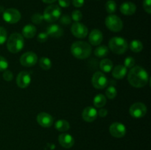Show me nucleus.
<instances>
[{
	"label": "nucleus",
	"mask_w": 151,
	"mask_h": 150,
	"mask_svg": "<svg viewBox=\"0 0 151 150\" xmlns=\"http://www.w3.org/2000/svg\"><path fill=\"white\" fill-rule=\"evenodd\" d=\"M38 56L33 51H27L22 54L20 57V63L24 67H32L38 62Z\"/></svg>",
	"instance_id": "9d476101"
},
{
	"label": "nucleus",
	"mask_w": 151,
	"mask_h": 150,
	"mask_svg": "<svg viewBox=\"0 0 151 150\" xmlns=\"http://www.w3.org/2000/svg\"><path fill=\"white\" fill-rule=\"evenodd\" d=\"M31 82V76L28 72L21 71L16 77V83L20 88H26Z\"/></svg>",
	"instance_id": "4468645a"
},
{
	"label": "nucleus",
	"mask_w": 151,
	"mask_h": 150,
	"mask_svg": "<svg viewBox=\"0 0 151 150\" xmlns=\"http://www.w3.org/2000/svg\"><path fill=\"white\" fill-rule=\"evenodd\" d=\"M8 68V62L2 56H0V71H4Z\"/></svg>",
	"instance_id": "473e14b6"
},
{
	"label": "nucleus",
	"mask_w": 151,
	"mask_h": 150,
	"mask_svg": "<svg viewBox=\"0 0 151 150\" xmlns=\"http://www.w3.org/2000/svg\"><path fill=\"white\" fill-rule=\"evenodd\" d=\"M49 35H47V32H41L37 36V40L40 43H44L48 40Z\"/></svg>",
	"instance_id": "c9c22d12"
},
{
	"label": "nucleus",
	"mask_w": 151,
	"mask_h": 150,
	"mask_svg": "<svg viewBox=\"0 0 151 150\" xmlns=\"http://www.w3.org/2000/svg\"><path fill=\"white\" fill-rule=\"evenodd\" d=\"M37 29L34 25L27 24L24 26L22 29V35L26 38H32L35 35Z\"/></svg>",
	"instance_id": "412c9836"
},
{
	"label": "nucleus",
	"mask_w": 151,
	"mask_h": 150,
	"mask_svg": "<svg viewBox=\"0 0 151 150\" xmlns=\"http://www.w3.org/2000/svg\"><path fill=\"white\" fill-rule=\"evenodd\" d=\"M109 132L114 138H121L126 134V127L119 122H114L109 127Z\"/></svg>",
	"instance_id": "9b49d317"
},
{
	"label": "nucleus",
	"mask_w": 151,
	"mask_h": 150,
	"mask_svg": "<svg viewBox=\"0 0 151 150\" xmlns=\"http://www.w3.org/2000/svg\"><path fill=\"white\" fill-rule=\"evenodd\" d=\"M129 46L131 51H134V52L138 53L140 52V51L142 50L143 44L140 41H139V40H134V41H132L131 42Z\"/></svg>",
	"instance_id": "a878e982"
},
{
	"label": "nucleus",
	"mask_w": 151,
	"mask_h": 150,
	"mask_svg": "<svg viewBox=\"0 0 151 150\" xmlns=\"http://www.w3.org/2000/svg\"><path fill=\"white\" fill-rule=\"evenodd\" d=\"M147 107L144 103L136 102L131 106L129 109L130 114L132 117L140 119L144 117L147 113Z\"/></svg>",
	"instance_id": "1a4fd4ad"
},
{
	"label": "nucleus",
	"mask_w": 151,
	"mask_h": 150,
	"mask_svg": "<svg viewBox=\"0 0 151 150\" xmlns=\"http://www.w3.org/2000/svg\"><path fill=\"white\" fill-rule=\"evenodd\" d=\"M91 83L96 89H104L109 84V79L104 74L100 71H97L92 76Z\"/></svg>",
	"instance_id": "0eeeda50"
},
{
	"label": "nucleus",
	"mask_w": 151,
	"mask_h": 150,
	"mask_svg": "<svg viewBox=\"0 0 151 150\" xmlns=\"http://www.w3.org/2000/svg\"><path fill=\"white\" fill-rule=\"evenodd\" d=\"M128 80L134 88H143L149 81L148 73L141 66H134L128 72Z\"/></svg>",
	"instance_id": "f257e3e1"
},
{
	"label": "nucleus",
	"mask_w": 151,
	"mask_h": 150,
	"mask_svg": "<svg viewBox=\"0 0 151 150\" xmlns=\"http://www.w3.org/2000/svg\"><path fill=\"white\" fill-rule=\"evenodd\" d=\"M71 32L76 38H84L88 35V28L80 22H75L72 25Z\"/></svg>",
	"instance_id": "f8f14e48"
},
{
	"label": "nucleus",
	"mask_w": 151,
	"mask_h": 150,
	"mask_svg": "<svg viewBox=\"0 0 151 150\" xmlns=\"http://www.w3.org/2000/svg\"><path fill=\"white\" fill-rule=\"evenodd\" d=\"M97 114L102 118L106 117V116L108 115V110H106V109H100V110H99L98 113H97Z\"/></svg>",
	"instance_id": "a19ab883"
},
{
	"label": "nucleus",
	"mask_w": 151,
	"mask_h": 150,
	"mask_svg": "<svg viewBox=\"0 0 151 150\" xmlns=\"http://www.w3.org/2000/svg\"><path fill=\"white\" fill-rule=\"evenodd\" d=\"M55 127L57 130L60 131V132H66V131L69 129L70 125H69V123L67 121L60 119V120H58L55 123Z\"/></svg>",
	"instance_id": "5701e85b"
},
{
	"label": "nucleus",
	"mask_w": 151,
	"mask_h": 150,
	"mask_svg": "<svg viewBox=\"0 0 151 150\" xmlns=\"http://www.w3.org/2000/svg\"><path fill=\"white\" fill-rule=\"evenodd\" d=\"M127 74V68L122 65H118L112 71V75L117 79H122Z\"/></svg>",
	"instance_id": "aec40b11"
},
{
	"label": "nucleus",
	"mask_w": 151,
	"mask_h": 150,
	"mask_svg": "<svg viewBox=\"0 0 151 150\" xmlns=\"http://www.w3.org/2000/svg\"><path fill=\"white\" fill-rule=\"evenodd\" d=\"M143 7L144 10L148 14L151 13V0H144L143 1Z\"/></svg>",
	"instance_id": "4c0bfd02"
},
{
	"label": "nucleus",
	"mask_w": 151,
	"mask_h": 150,
	"mask_svg": "<svg viewBox=\"0 0 151 150\" xmlns=\"http://www.w3.org/2000/svg\"><path fill=\"white\" fill-rule=\"evenodd\" d=\"M58 4L62 7H68L70 5V1L69 0H58Z\"/></svg>",
	"instance_id": "58836bf2"
},
{
	"label": "nucleus",
	"mask_w": 151,
	"mask_h": 150,
	"mask_svg": "<svg viewBox=\"0 0 151 150\" xmlns=\"http://www.w3.org/2000/svg\"><path fill=\"white\" fill-rule=\"evenodd\" d=\"M24 46V40L22 34L14 32L11 34L7 41V49L13 54L19 53L22 51Z\"/></svg>",
	"instance_id": "7ed1b4c3"
},
{
	"label": "nucleus",
	"mask_w": 151,
	"mask_h": 150,
	"mask_svg": "<svg viewBox=\"0 0 151 150\" xmlns=\"http://www.w3.org/2000/svg\"><path fill=\"white\" fill-rule=\"evenodd\" d=\"M57 0H42L43 2L46 3V4H52V3H54Z\"/></svg>",
	"instance_id": "79ce46f5"
},
{
	"label": "nucleus",
	"mask_w": 151,
	"mask_h": 150,
	"mask_svg": "<svg viewBox=\"0 0 151 150\" xmlns=\"http://www.w3.org/2000/svg\"><path fill=\"white\" fill-rule=\"evenodd\" d=\"M7 33L6 29L2 26H0V45L4 44L7 41Z\"/></svg>",
	"instance_id": "2f4dec72"
},
{
	"label": "nucleus",
	"mask_w": 151,
	"mask_h": 150,
	"mask_svg": "<svg viewBox=\"0 0 151 150\" xmlns=\"http://www.w3.org/2000/svg\"><path fill=\"white\" fill-rule=\"evenodd\" d=\"M119 10L123 15L131 16L135 13L137 10V6L134 3L131 2V1H125L121 4Z\"/></svg>",
	"instance_id": "a211bd4d"
},
{
	"label": "nucleus",
	"mask_w": 151,
	"mask_h": 150,
	"mask_svg": "<svg viewBox=\"0 0 151 150\" xmlns=\"http://www.w3.org/2000/svg\"><path fill=\"white\" fill-rule=\"evenodd\" d=\"M109 52V49L106 46H99L98 47L96 48V49L94 50V55L96 57H97L98 58H103L105 57L106 56L108 55Z\"/></svg>",
	"instance_id": "b1692460"
},
{
	"label": "nucleus",
	"mask_w": 151,
	"mask_h": 150,
	"mask_svg": "<svg viewBox=\"0 0 151 150\" xmlns=\"http://www.w3.org/2000/svg\"><path fill=\"white\" fill-rule=\"evenodd\" d=\"M106 25L111 31L117 32L122 29L123 22L119 16L116 15H109L106 19Z\"/></svg>",
	"instance_id": "423d86ee"
},
{
	"label": "nucleus",
	"mask_w": 151,
	"mask_h": 150,
	"mask_svg": "<svg viewBox=\"0 0 151 150\" xmlns=\"http://www.w3.org/2000/svg\"><path fill=\"white\" fill-rule=\"evenodd\" d=\"M106 10L109 13H114L116 10V4L114 0H109L106 4Z\"/></svg>",
	"instance_id": "c85d7f7f"
},
{
	"label": "nucleus",
	"mask_w": 151,
	"mask_h": 150,
	"mask_svg": "<svg viewBox=\"0 0 151 150\" xmlns=\"http://www.w3.org/2000/svg\"><path fill=\"white\" fill-rule=\"evenodd\" d=\"M88 40H89V42L91 45H100L103 40V32H102L100 29H93V30L90 32L89 36H88Z\"/></svg>",
	"instance_id": "f3484780"
},
{
	"label": "nucleus",
	"mask_w": 151,
	"mask_h": 150,
	"mask_svg": "<svg viewBox=\"0 0 151 150\" xmlns=\"http://www.w3.org/2000/svg\"><path fill=\"white\" fill-rule=\"evenodd\" d=\"M106 96L108 97L110 99H114L115 97L116 96V94H117V91H116V88L113 85H110L109 87H108V88L106 91Z\"/></svg>",
	"instance_id": "cd10ccee"
},
{
	"label": "nucleus",
	"mask_w": 151,
	"mask_h": 150,
	"mask_svg": "<svg viewBox=\"0 0 151 150\" xmlns=\"http://www.w3.org/2000/svg\"><path fill=\"white\" fill-rule=\"evenodd\" d=\"M43 20H44L43 15L40 14V13H35L31 17V21L32 23L35 24H39L43 21Z\"/></svg>",
	"instance_id": "c756f323"
},
{
	"label": "nucleus",
	"mask_w": 151,
	"mask_h": 150,
	"mask_svg": "<svg viewBox=\"0 0 151 150\" xmlns=\"http://www.w3.org/2000/svg\"><path fill=\"white\" fill-rule=\"evenodd\" d=\"M37 122L42 127L48 128L53 124L54 119L50 114L42 112L37 116Z\"/></svg>",
	"instance_id": "ddd939ff"
},
{
	"label": "nucleus",
	"mask_w": 151,
	"mask_h": 150,
	"mask_svg": "<svg viewBox=\"0 0 151 150\" xmlns=\"http://www.w3.org/2000/svg\"><path fill=\"white\" fill-rule=\"evenodd\" d=\"M113 62L109 59H103L101 60L100 63V68L103 71L106 72V73H109L113 69Z\"/></svg>",
	"instance_id": "4be33fe9"
},
{
	"label": "nucleus",
	"mask_w": 151,
	"mask_h": 150,
	"mask_svg": "<svg viewBox=\"0 0 151 150\" xmlns=\"http://www.w3.org/2000/svg\"><path fill=\"white\" fill-rule=\"evenodd\" d=\"M21 13L17 9L8 8L3 12L2 18L5 22L8 24H16L20 21Z\"/></svg>",
	"instance_id": "6e6552de"
},
{
	"label": "nucleus",
	"mask_w": 151,
	"mask_h": 150,
	"mask_svg": "<svg viewBox=\"0 0 151 150\" xmlns=\"http://www.w3.org/2000/svg\"><path fill=\"white\" fill-rule=\"evenodd\" d=\"M72 4L75 7H81L84 4V0H72Z\"/></svg>",
	"instance_id": "ea45409f"
},
{
	"label": "nucleus",
	"mask_w": 151,
	"mask_h": 150,
	"mask_svg": "<svg viewBox=\"0 0 151 150\" xmlns=\"http://www.w3.org/2000/svg\"><path fill=\"white\" fill-rule=\"evenodd\" d=\"M109 46L111 51L117 54H122L127 51L128 44L126 40L121 37H114L109 41Z\"/></svg>",
	"instance_id": "20e7f679"
},
{
	"label": "nucleus",
	"mask_w": 151,
	"mask_h": 150,
	"mask_svg": "<svg viewBox=\"0 0 151 150\" xmlns=\"http://www.w3.org/2000/svg\"><path fill=\"white\" fill-rule=\"evenodd\" d=\"M39 66L44 70H49L52 67V61L47 57H42L39 59Z\"/></svg>",
	"instance_id": "bb28decb"
},
{
	"label": "nucleus",
	"mask_w": 151,
	"mask_h": 150,
	"mask_svg": "<svg viewBox=\"0 0 151 150\" xmlns=\"http://www.w3.org/2000/svg\"><path fill=\"white\" fill-rule=\"evenodd\" d=\"M61 16V10L60 7L55 4H51L44 10L43 17L46 21L49 23L55 22Z\"/></svg>",
	"instance_id": "39448f33"
},
{
	"label": "nucleus",
	"mask_w": 151,
	"mask_h": 150,
	"mask_svg": "<svg viewBox=\"0 0 151 150\" xmlns=\"http://www.w3.org/2000/svg\"><path fill=\"white\" fill-rule=\"evenodd\" d=\"M60 22L64 25L70 24L72 22V18L69 15H63L60 17Z\"/></svg>",
	"instance_id": "f704fd0d"
},
{
	"label": "nucleus",
	"mask_w": 151,
	"mask_h": 150,
	"mask_svg": "<svg viewBox=\"0 0 151 150\" xmlns=\"http://www.w3.org/2000/svg\"><path fill=\"white\" fill-rule=\"evenodd\" d=\"M59 144L65 149H70L75 144V139L73 137L68 133H63L58 137Z\"/></svg>",
	"instance_id": "2eb2a0df"
},
{
	"label": "nucleus",
	"mask_w": 151,
	"mask_h": 150,
	"mask_svg": "<svg viewBox=\"0 0 151 150\" xmlns=\"http://www.w3.org/2000/svg\"><path fill=\"white\" fill-rule=\"evenodd\" d=\"M71 52L76 58L84 60L91 55V46L89 44L85 41H76L71 46Z\"/></svg>",
	"instance_id": "f03ea898"
},
{
	"label": "nucleus",
	"mask_w": 151,
	"mask_h": 150,
	"mask_svg": "<svg viewBox=\"0 0 151 150\" xmlns=\"http://www.w3.org/2000/svg\"><path fill=\"white\" fill-rule=\"evenodd\" d=\"M72 20H74L75 22H79L82 19L83 14L80 10H74L72 13Z\"/></svg>",
	"instance_id": "7c9ffc66"
},
{
	"label": "nucleus",
	"mask_w": 151,
	"mask_h": 150,
	"mask_svg": "<svg viewBox=\"0 0 151 150\" xmlns=\"http://www.w3.org/2000/svg\"><path fill=\"white\" fill-rule=\"evenodd\" d=\"M3 79L7 82H10L13 80V74L10 71L6 70L4 71V74H3Z\"/></svg>",
	"instance_id": "e433bc0d"
},
{
	"label": "nucleus",
	"mask_w": 151,
	"mask_h": 150,
	"mask_svg": "<svg viewBox=\"0 0 151 150\" xmlns=\"http://www.w3.org/2000/svg\"><path fill=\"white\" fill-rule=\"evenodd\" d=\"M124 65H125L124 66L126 68H132L135 65V60L132 57H126L124 61Z\"/></svg>",
	"instance_id": "72a5a7b5"
},
{
	"label": "nucleus",
	"mask_w": 151,
	"mask_h": 150,
	"mask_svg": "<svg viewBox=\"0 0 151 150\" xmlns=\"http://www.w3.org/2000/svg\"><path fill=\"white\" fill-rule=\"evenodd\" d=\"M93 104L96 107H98V108H101L103 106H105V104H106V98L103 94H97L94 99V101H93Z\"/></svg>",
	"instance_id": "393cba45"
},
{
	"label": "nucleus",
	"mask_w": 151,
	"mask_h": 150,
	"mask_svg": "<svg viewBox=\"0 0 151 150\" xmlns=\"http://www.w3.org/2000/svg\"><path fill=\"white\" fill-rule=\"evenodd\" d=\"M47 33L49 36L53 37V38H60L63 35V30L59 25L54 24L47 27Z\"/></svg>",
	"instance_id": "6ab92c4d"
},
{
	"label": "nucleus",
	"mask_w": 151,
	"mask_h": 150,
	"mask_svg": "<svg viewBox=\"0 0 151 150\" xmlns=\"http://www.w3.org/2000/svg\"><path fill=\"white\" fill-rule=\"evenodd\" d=\"M97 111L94 107H87L83 110L82 117L83 120L86 122H92L97 119Z\"/></svg>",
	"instance_id": "dca6fc26"
}]
</instances>
